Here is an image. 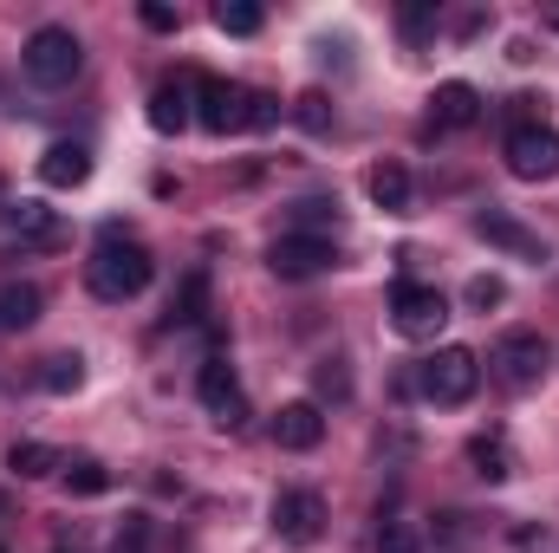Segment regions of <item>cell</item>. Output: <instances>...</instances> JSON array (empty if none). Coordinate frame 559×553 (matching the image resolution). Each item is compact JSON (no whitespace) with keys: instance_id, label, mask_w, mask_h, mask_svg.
Masks as SVG:
<instances>
[{"instance_id":"1","label":"cell","mask_w":559,"mask_h":553,"mask_svg":"<svg viewBox=\"0 0 559 553\" xmlns=\"http://www.w3.org/2000/svg\"><path fill=\"white\" fill-rule=\"evenodd\" d=\"M150 274H156V261H150V248L143 242H131V235H105L98 248H92V261H85V286L98 293V299H138L143 286H150Z\"/></svg>"},{"instance_id":"2","label":"cell","mask_w":559,"mask_h":553,"mask_svg":"<svg viewBox=\"0 0 559 553\" xmlns=\"http://www.w3.org/2000/svg\"><path fill=\"white\" fill-rule=\"evenodd\" d=\"M475 385H481V358L468 345H436L417 372V391L429 404H468Z\"/></svg>"},{"instance_id":"3","label":"cell","mask_w":559,"mask_h":553,"mask_svg":"<svg viewBox=\"0 0 559 553\" xmlns=\"http://www.w3.org/2000/svg\"><path fill=\"white\" fill-rule=\"evenodd\" d=\"M20 66H26V79H33V85H72V79H79V66H85V46L72 39V26H39V33L26 39Z\"/></svg>"},{"instance_id":"4","label":"cell","mask_w":559,"mask_h":553,"mask_svg":"<svg viewBox=\"0 0 559 553\" xmlns=\"http://www.w3.org/2000/svg\"><path fill=\"white\" fill-rule=\"evenodd\" d=\"M391 326L423 345V339H436V332L449 326V299H442L436 286H423V280H397V286H391Z\"/></svg>"},{"instance_id":"5","label":"cell","mask_w":559,"mask_h":553,"mask_svg":"<svg viewBox=\"0 0 559 553\" xmlns=\"http://www.w3.org/2000/svg\"><path fill=\"white\" fill-rule=\"evenodd\" d=\"M488 365H495V378H501L508 391H534V385L547 378V339H540V332H508Z\"/></svg>"},{"instance_id":"6","label":"cell","mask_w":559,"mask_h":553,"mask_svg":"<svg viewBox=\"0 0 559 553\" xmlns=\"http://www.w3.org/2000/svg\"><path fill=\"white\" fill-rule=\"evenodd\" d=\"M195 398H202V411L215 416L222 430H241V423H248V398H241V378H235L228 358H202V372H195Z\"/></svg>"},{"instance_id":"7","label":"cell","mask_w":559,"mask_h":553,"mask_svg":"<svg viewBox=\"0 0 559 553\" xmlns=\"http://www.w3.org/2000/svg\"><path fill=\"white\" fill-rule=\"evenodd\" d=\"M267 268L280 280H312V274L338 268V248H332V235H280L267 248Z\"/></svg>"},{"instance_id":"8","label":"cell","mask_w":559,"mask_h":553,"mask_svg":"<svg viewBox=\"0 0 559 553\" xmlns=\"http://www.w3.org/2000/svg\"><path fill=\"white\" fill-rule=\"evenodd\" d=\"M195 118H202V131H215V138L248 131V85H228V79H195Z\"/></svg>"},{"instance_id":"9","label":"cell","mask_w":559,"mask_h":553,"mask_svg":"<svg viewBox=\"0 0 559 553\" xmlns=\"http://www.w3.org/2000/svg\"><path fill=\"white\" fill-rule=\"evenodd\" d=\"M508 169L521 183H554L559 176V131L554 125H521L508 138Z\"/></svg>"},{"instance_id":"10","label":"cell","mask_w":559,"mask_h":553,"mask_svg":"<svg viewBox=\"0 0 559 553\" xmlns=\"http://www.w3.org/2000/svg\"><path fill=\"white\" fill-rule=\"evenodd\" d=\"M274 534H280V548H312V541L325 534V495L286 489L274 502Z\"/></svg>"},{"instance_id":"11","label":"cell","mask_w":559,"mask_h":553,"mask_svg":"<svg viewBox=\"0 0 559 553\" xmlns=\"http://www.w3.org/2000/svg\"><path fill=\"white\" fill-rule=\"evenodd\" d=\"M475 235H481V242H495V248H508L514 261H534V268H547V261H554V248H547L534 228H521L514 215H501V209H481V215H475Z\"/></svg>"},{"instance_id":"12","label":"cell","mask_w":559,"mask_h":553,"mask_svg":"<svg viewBox=\"0 0 559 553\" xmlns=\"http://www.w3.org/2000/svg\"><path fill=\"white\" fill-rule=\"evenodd\" d=\"M319 436H325V411H319L312 398L280 404V416H274V443L280 449H319Z\"/></svg>"},{"instance_id":"13","label":"cell","mask_w":559,"mask_h":553,"mask_svg":"<svg viewBox=\"0 0 559 553\" xmlns=\"http://www.w3.org/2000/svg\"><path fill=\"white\" fill-rule=\"evenodd\" d=\"M429 111H436L442 131H468V125H481V92H475L468 79H449V85H436Z\"/></svg>"},{"instance_id":"14","label":"cell","mask_w":559,"mask_h":553,"mask_svg":"<svg viewBox=\"0 0 559 553\" xmlns=\"http://www.w3.org/2000/svg\"><path fill=\"white\" fill-rule=\"evenodd\" d=\"M189 98H195V79H163L156 92H150V125L163 131V138H176L195 111H189Z\"/></svg>"},{"instance_id":"15","label":"cell","mask_w":559,"mask_h":553,"mask_svg":"<svg viewBox=\"0 0 559 553\" xmlns=\"http://www.w3.org/2000/svg\"><path fill=\"white\" fill-rule=\"evenodd\" d=\"M39 183H46V189H79V183H92V150H85V143H52V150L39 156Z\"/></svg>"},{"instance_id":"16","label":"cell","mask_w":559,"mask_h":553,"mask_svg":"<svg viewBox=\"0 0 559 553\" xmlns=\"http://www.w3.org/2000/svg\"><path fill=\"white\" fill-rule=\"evenodd\" d=\"M365 189H371V202H378L384 215H411V169H404V163H378V169L365 176Z\"/></svg>"},{"instance_id":"17","label":"cell","mask_w":559,"mask_h":553,"mask_svg":"<svg viewBox=\"0 0 559 553\" xmlns=\"http://www.w3.org/2000/svg\"><path fill=\"white\" fill-rule=\"evenodd\" d=\"M468 469H475L481 482H508V475H514V449H508V436H501V430H481V436L468 443Z\"/></svg>"},{"instance_id":"18","label":"cell","mask_w":559,"mask_h":553,"mask_svg":"<svg viewBox=\"0 0 559 553\" xmlns=\"http://www.w3.org/2000/svg\"><path fill=\"white\" fill-rule=\"evenodd\" d=\"M7 469H13L20 482H46V475H66V456H59L52 443H13V449H7Z\"/></svg>"},{"instance_id":"19","label":"cell","mask_w":559,"mask_h":553,"mask_svg":"<svg viewBox=\"0 0 559 553\" xmlns=\"http://www.w3.org/2000/svg\"><path fill=\"white\" fill-rule=\"evenodd\" d=\"M39 306H46V293H39L33 280H7V286H0V326H7V332H26V326L39 319Z\"/></svg>"},{"instance_id":"20","label":"cell","mask_w":559,"mask_h":553,"mask_svg":"<svg viewBox=\"0 0 559 553\" xmlns=\"http://www.w3.org/2000/svg\"><path fill=\"white\" fill-rule=\"evenodd\" d=\"M79 385H85V358H79V352H52V358H39V391L72 398Z\"/></svg>"},{"instance_id":"21","label":"cell","mask_w":559,"mask_h":553,"mask_svg":"<svg viewBox=\"0 0 559 553\" xmlns=\"http://www.w3.org/2000/svg\"><path fill=\"white\" fill-rule=\"evenodd\" d=\"M215 26L235 33V39H248V33H261V7L254 0H215Z\"/></svg>"},{"instance_id":"22","label":"cell","mask_w":559,"mask_h":553,"mask_svg":"<svg viewBox=\"0 0 559 553\" xmlns=\"http://www.w3.org/2000/svg\"><path fill=\"white\" fill-rule=\"evenodd\" d=\"M66 489L72 495H105L111 489V469L98 456H79V462H66Z\"/></svg>"},{"instance_id":"23","label":"cell","mask_w":559,"mask_h":553,"mask_svg":"<svg viewBox=\"0 0 559 553\" xmlns=\"http://www.w3.org/2000/svg\"><path fill=\"white\" fill-rule=\"evenodd\" d=\"M13 228H20V235H33V242H46V248L59 242V222H52L39 202H20V209H13Z\"/></svg>"},{"instance_id":"24","label":"cell","mask_w":559,"mask_h":553,"mask_svg":"<svg viewBox=\"0 0 559 553\" xmlns=\"http://www.w3.org/2000/svg\"><path fill=\"white\" fill-rule=\"evenodd\" d=\"M202 299H209V280H202V274H189V280H182V293L169 299V319H176V326L202 319Z\"/></svg>"},{"instance_id":"25","label":"cell","mask_w":559,"mask_h":553,"mask_svg":"<svg viewBox=\"0 0 559 553\" xmlns=\"http://www.w3.org/2000/svg\"><path fill=\"white\" fill-rule=\"evenodd\" d=\"M293 118H299L306 131H332V98H325V92H299V98H293Z\"/></svg>"},{"instance_id":"26","label":"cell","mask_w":559,"mask_h":553,"mask_svg":"<svg viewBox=\"0 0 559 553\" xmlns=\"http://www.w3.org/2000/svg\"><path fill=\"white\" fill-rule=\"evenodd\" d=\"M462 299H468L475 313H488V306H501V299H508V280H501V274H475Z\"/></svg>"},{"instance_id":"27","label":"cell","mask_w":559,"mask_h":553,"mask_svg":"<svg viewBox=\"0 0 559 553\" xmlns=\"http://www.w3.org/2000/svg\"><path fill=\"white\" fill-rule=\"evenodd\" d=\"M332 209H338V202H293V228H286V235H319V228L332 222Z\"/></svg>"},{"instance_id":"28","label":"cell","mask_w":559,"mask_h":553,"mask_svg":"<svg viewBox=\"0 0 559 553\" xmlns=\"http://www.w3.org/2000/svg\"><path fill=\"white\" fill-rule=\"evenodd\" d=\"M468 541H475L468 515H442V521H436V548H442V553H462Z\"/></svg>"},{"instance_id":"29","label":"cell","mask_w":559,"mask_h":553,"mask_svg":"<svg viewBox=\"0 0 559 553\" xmlns=\"http://www.w3.org/2000/svg\"><path fill=\"white\" fill-rule=\"evenodd\" d=\"M319 398H352V372H345V358H319Z\"/></svg>"},{"instance_id":"30","label":"cell","mask_w":559,"mask_h":553,"mask_svg":"<svg viewBox=\"0 0 559 553\" xmlns=\"http://www.w3.org/2000/svg\"><path fill=\"white\" fill-rule=\"evenodd\" d=\"M378 553H423L417 528H404V521H384V528H378Z\"/></svg>"},{"instance_id":"31","label":"cell","mask_w":559,"mask_h":553,"mask_svg":"<svg viewBox=\"0 0 559 553\" xmlns=\"http://www.w3.org/2000/svg\"><path fill=\"white\" fill-rule=\"evenodd\" d=\"M274 118H280L274 98H267V92H248V131H267Z\"/></svg>"},{"instance_id":"32","label":"cell","mask_w":559,"mask_h":553,"mask_svg":"<svg viewBox=\"0 0 559 553\" xmlns=\"http://www.w3.org/2000/svg\"><path fill=\"white\" fill-rule=\"evenodd\" d=\"M143 548H150V521H143V515H131V521L118 528V553H143Z\"/></svg>"},{"instance_id":"33","label":"cell","mask_w":559,"mask_h":553,"mask_svg":"<svg viewBox=\"0 0 559 553\" xmlns=\"http://www.w3.org/2000/svg\"><path fill=\"white\" fill-rule=\"evenodd\" d=\"M143 26H150V33H176V7H163V0H143Z\"/></svg>"},{"instance_id":"34","label":"cell","mask_w":559,"mask_h":553,"mask_svg":"<svg viewBox=\"0 0 559 553\" xmlns=\"http://www.w3.org/2000/svg\"><path fill=\"white\" fill-rule=\"evenodd\" d=\"M404 33H411V39L436 33V13H429V7H404Z\"/></svg>"},{"instance_id":"35","label":"cell","mask_w":559,"mask_h":553,"mask_svg":"<svg viewBox=\"0 0 559 553\" xmlns=\"http://www.w3.org/2000/svg\"><path fill=\"white\" fill-rule=\"evenodd\" d=\"M547 26H554V33H559V0H554V7H547Z\"/></svg>"},{"instance_id":"36","label":"cell","mask_w":559,"mask_h":553,"mask_svg":"<svg viewBox=\"0 0 559 553\" xmlns=\"http://www.w3.org/2000/svg\"><path fill=\"white\" fill-rule=\"evenodd\" d=\"M0 508H7V495H0Z\"/></svg>"},{"instance_id":"37","label":"cell","mask_w":559,"mask_h":553,"mask_svg":"<svg viewBox=\"0 0 559 553\" xmlns=\"http://www.w3.org/2000/svg\"><path fill=\"white\" fill-rule=\"evenodd\" d=\"M0 553H7V548H0Z\"/></svg>"}]
</instances>
